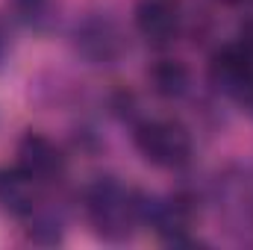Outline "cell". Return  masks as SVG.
Listing matches in <instances>:
<instances>
[{
	"label": "cell",
	"mask_w": 253,
	"mask_h": 250,
	"mask_svg": "<svg viewBox=\"0 0 253 250\" xmlns=\"http://www.w3.org/2000/svg\"><path fill=\"white\" fill-rule=\"evenodd\" d=\"M147 83L162 100H180L189 91L191 74L180 59H156L147 68Z\"/></svg>",
	"instance_id": "cell-8"
},
{
	"label": "cell",
	"mask_w": 253,
	"mask_h": 250,
	"mask_svg": "<svg viewBox=\"0 0 253 250\" xmlns=\"http://www.w3.org/2000/svg\"><path fill=\"white\" fill-rule=\"evenodd\" d=\"M239 44L251 53V59H253V18H248V21L239 27Z\"/></svg>",
	"instance_id": "cell-11"
},
{
	"label": "cell",
	"mask_w": 253,
	"mask_h": 250,
	"mask_svg": "<svg viewBox=\"0 0 253 250\" xmlns=\"http://www.w3.org/2000/svg\"><path fill=\"white\" fill-rule=\"evenodd\" d=\"M9 50H12V42H9V30H6V21L0 18V65L6 62Z\"/></svg>",
	"instance_id": "cell-12"
},
{
	"label": "cell",
	"mask_w": 253,
	"mask_h": 250,
	"mask_svg": "<svg viewBox=\"0 0 253 250\" xmlns=\"http://www.w3.org/2000/svg\"><path fill=\"white\" fill-rule=\"evenodd\" d=\"M221 3H227V6H239V3H245V0H221Z\"/></svg>",
	"instance_id": "cell-14"
},
{
	"label": "cell",
	"mask_w": 253,
	"mask_h": 250,
	"mask_svg": "<svg viewBox=\"0 0 253 250\" xmlns=\"http://www.w3.org/2000/svg\"><path fill=\"white\" fill-rule=\"evenodd\" d=\"M132 21L138 36L150 44H171L180 36V9L174 0H138Z\"/></svg>",
	"instance_id": "cell-6"
},
{
	"label": "cell",
	"mask_w": 253,
	"mask_h": 250,
	"mask_svg": "<svg viewBox=\"0 0 253 250\" xmlns=\"http://www.w3.org/2000/svg\"><path fill=\"white\" fill-rule=\"evenodd\" d=\"M209 83L227 94V97H242L253 85V59L251 53L236 42L227 47H218L209 59Z\"/></svg>",
	"instance_id": "cell-4"
},
{
	"label": "cell",
	"mask_w": 253,
	"mask_h": 250,
	"mask_svg": "<svg viewBox=\"0 0 253 250\" xmlns=\"http://www.w3.org/2000/svg\"><path fill=\"white\" fill-rule=\"evenodd\" d=\"M135 150L156 168H183L191 159V132L174 118H144L132 132Z\"/></svg>",
	"instance_id": "cell-2"
},
{
	"label": "cell",
	"mask_w": 253,
	"mask_h": 250,
	"mask_svg": "<svg viewBox=\"0 0 253 250\" xmlns=\"http://www.w3.org/2000/svg\"><path fill=\"white\" fill-rule=\"evenodd\" d=\"M85 215L97 236L106 242H124L138 224L135 191L121 186L115 177H100L85 188Z\"/></svg>",
	"instance_id": "cell-1"
},
{
	"label": "cell",
	"mask_w": 253,
	"mask_h": 250,
	"mask_svg": "<svg viewBox=\"0 0 253 250\" xmlns=\"http://www.w3.org/2000/svg\"><path fill=\"white\" fill-rule=\"evenodd\" d=\"M74 42L83 59H88L91 65H112L121 59L126 42L121 27L106 18V15H88L77 24L74 30Z\"/></svg>",
	"instance_id": "cell-3"
},
{
	"label": "cell",
	"mask_w": 253,
	"mask_h": 250,
	"mask_svg": "<svg viewBox=\"0 0 253 250\" xmlns=\"http://www.w3.org/2000/svg\"><path fill=\"white\" fill-rule=\"evenodd\" d=\"M9 6H12V12H15L24 24H30V27L44 24V21H47V12H50V0H9Z\"/></svg>",
	"instance_id": "cell-10"
},
{
	"label": "cell",
	"mask_w": 253,
	"mask_h": 250,
	"mask_svg": "<svg viewBox=\"0 0 253 250\" xmlns=\"http://www.w3.org/2000/svg\"><path fill=\"white\" fill-rule=\"evenodd\" d=\"M39 188L42 183L18 165L0 171V206L15 218H30L39 209Z\"/></svg>",
	"instance_id": "cell-7"
},
{
	"label": "cell",
	"mask_w": 253,
	"mask_h": 250,
	"mask_svg": "<svg viewBox=\"0 0 253 250\" xmlns=\"http://www.w3.org/2000/svg\"><path fill=\"white\" fill-rule=\"evenodd\" d=\"M30 221H33V227H30V236L36 239V242H42V245H53V242H59V236H62V221L56 218V215H50V212H33L30 215Z\"/></svg>",
	"instance_id": "cell-9"
},
{
	"label": "cell",
	"mask_w": 253,
	"mask_h": 250,
	"mask_svg": "<svg viewBox=\"0 0 253 250\" xmlns=\"http://www.w3.org/2000/svg\"><path fill=\"white\" fill-rule=\"evenodd\" d=\"M18 168H24L42 186L56 183L65 174V153L44 132H27L18 141Z\"/></svg>",
	"instance_id": "cell-5"
},
{
	"label": "cell",
	"mask_w": 253,
	"mask_h": 250,
	"mask_svg": "<svg viewBox=\"0 0 253 250\" xmlns=\"http://www.w3.org/2000/svg\"><path fill=\"white\" fill-rule=\"evenodd\" d=\"M245 100H248V106H251V109H253V85H251V91L245 94Z\"/></svg>",
	"instance_id": "cell-13"
}]
</instances>
